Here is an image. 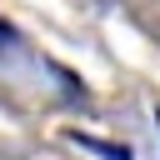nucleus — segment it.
<instances>
[{
  "label": "nucleus",
  "mask_w": 160,
  "mask_h": 160,
  "mask_svg": "<svg viewBox=\"0 0 160 160\" xmlns=\"http://www.w3.org/2000/svg\"><path fill=\"white\" fill-rule=\"evenodd\" d=\"M0 40H10V30H5V25H0Z\"/></svg>",
  "instance_id": "f257e3e1"
}]
</instances>
